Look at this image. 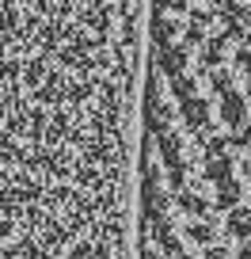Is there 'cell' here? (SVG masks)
<instances>
[{
  "instance_id": "6da1fadb",
  "label": "cell",
  "mask_w": 251,
  "mask_h": 259,
  "mask_svg": "<svg viewBox=\"0 0 251 259\" xmlns=\"http://www.w3.org/2000/svg\"><path fill=\"white\" fill-rule=\"evenodd\" d=\"M179 114H183V122H186V130L194 134L198 141H206L210 138V126H213V118H210V99L206 96H186V99H179Z\"/></svg>"
},
{
  "instance_id": "3957f363",
  "label": "cell",
  "mask_w": 251,
  "mask_h": 259,
  "mask_svg": "<svg viewBox=\"0 0 251 259\" xmlns=\"http://www.w3.org/2000/svg\"><path fill=\"white\" fill-rule=\"evenodd\" d=\"M221 23H225V38L228 42H240L243 34L251 31V12H247V4H240V0H236V4H228L225 12H221Z\"/></svg>"
},
{
  "instance_id": "5bb4252c",
  "label": "cell",
  "mask_w": 251,
  "mask_h": 259,
  "mask_svg": "<svg viewBox=\"0 0 251 259\" xmlns=\"http://www.w3.org/2000/svg\"><path fill=\"white\" fill-rule=\"evenodd\" d=\"M210 88H213V96H221V92H228V88H236L232 84V73H225V69H210Z\"/></svg>"
},
{
  "instance_id": "ba28073f",
  "label": "cell",
  "mask_w": 251,
  "mask_h": 259,
  "mask_svg": "<svg viewBox=\"0 0 251 259\" xmlns=\"http://www.w3.org/2000/svg\"><path fill=\"white\" fill-rule=\"evenodd\" d=\"M175 202H179V210L186 213V218H206L210 213V198H202L198 191H175Z\"/></svg>"
},
{
  "instance_id": "277c9868",
  "label": "cell",
  "mask_w": 251,
  "mask_h": 259,
  "mask_svg": "<svg viewBox=\"0 0 251 259\" xmlns=\"http://www.w3.org/2000/svg\"><path fill=\"white\" fill-rule=\"evenodd\" d=\"M221 122L225 126H240V122H247V96L236 88L221 92Z\"/></svg>"
},
{
  "instance_id": "ac0fdd59",
  "label": "cell",
  "mask_w": 251,
  "mask_h": 259,
  "mask_svg": "<svg viewBox=\"0 0 251 259\" xmlns=\"http://www.w3.org/2000/svg\"><path fill=\"white\" fill-rule=\"evenodd\" d=\"M213 16H217V12H213V8H194V4H190V19H194V23L210 27V23H213Z\"/></svg>"
},
{
  "instance_id": "cb8c5ba5",
  "label": "cell",
  "mask_w": 251,
  "mask_h": 259,
  "mask_svg": "<svg viewBox=\"0 0 251 259\" xmlns=\"http://www.w3.org/2000/svg\"><path fill=\"white\" fill-rule=\"evenodd\" d=\"M240 259H251V240H243V248H240Z\"/></svg>"
},
{
  "instance_id": "2e32d148",
  "label": "cell",
  "mask_w": 251,
  "mask_h": 259,
  "mask_svg": "<svg viewBox=\"0 0 251 259\" xmlns=\"http://www.w3.org/2000/svg\"><path fill=\"white\" fill-rule=\"evenodd\" d=\"M232 145H236V149H251V122L232 126Z\"/></svg>"
},
{
  "instance_id": "8992f818",
  "label": "cell",
  "mask_w": 251,
  "mask_h": 259,
  "mask_svg": "<svg viewBox=\"0 0 251 259\" xmlns=\"http://www.w3.org/2000/svg\"><path fill=\"white\" fill-rule=\"evenodd\" d=\"M225 54H228L225 31L221 34H206V42H202V76L210 73V69H217V65H225Z\"/></svg>"
},
{
  "instance_id": "4fadbf2b",
  "label": "cell",
  "mask_w": 251,
  "mask_h": 259,
  "mask_svg": "<svg viewBox=\"0 0 251 259\" xmlns=\"http://www.w3.org/2000/svg\"><path fill=\"white\" fill-rule=\"evenodd\" d=\"M186 236L194 244H210V240H217V229H213L210 221H190V225H186Z\"/></svg>"
},
{
  "instance_id": "603a6c76",
  "label": "cell",
  "mask_w": 251,
  "mask_h": 259,
  "mask_svg": "<svg viewBox=\"0 0 251 259\" xmlns=\"http://www.w3.org/2000/svg\"><path fill=\"white\" fill-rule=\"evenodd\" d=\"M210 4H213V12H225L228 4H236V0H210Z\"/></svg>"
},
{
  "instance_id": "e0dca14e",
  "label": "cell",
  "mask_w": 251,
  "mask_h": 259,
  "mask_svg": "<svg viewBox=\"0 0 251 259\" xmlns=\"http://www.w3.org/2000/svg\"><path fill=\"white\" fill-rule=\"evenodd\" d=\"M168 183H171V191H183V187H186V164L168 168Z\"/></svg>"
},
{
  "instance_id": "ffe728a7",
  "label": "cell",
  "mask_w": 251,
  "mask_h": 259,
  "mask_svg": "<svg viewBox=\"0 0 251 259\" xmlns=\"http://www.w3.org/2000/svg\"><path fill=\"white\" fill-rule=\"evenodd\" d=\"M236 65H240L243 73L251 69V46H240V50H236Z\"/></svg>"
},
{
  "instance_id": "7a4b0ae2",
  "label": "cell",
  "mask_w": 251,
  "mask_h": 259,
  "mask_svg": "<svg viewBox=\"0 0 251 259\" xmlns=\"http://www.w3.org/2000/svg\"><path fill=\"white\" fill-rule=\"evenodd\" d=\"M153 65H156V73L160 76H175V73H183L186 65H190V46L186 42H171V46H160L153 54Z\"/></svg>"
},
{
  "instance_id": "52a82bcc",
  "label": "cell",
  "mask_w": 251,
  "mask_h": 259,
  "mask_svg": "<svg viewBox=\"0 0 251 259\" xmlns=\"http://www.w3.org/2000/svg\"><path fill=\"white\" fill-rule=\"evenodd\" d=\"M179 31H183V27H179L175 19H168V16H156V19H153V31H148V38H153V46L160 50V46H171V42L179 38Z\"/></svg>"
},
{
  "instance_id": "9c48e42d",
  "label": "cell",
  "mask_w": 251,
  "mask_h": 259,
  "mask_svg": "<svg viewBox=\"0 0 251 259\" xmlns=\"http://www.w3.org/2000/svg\"><path fill=\"white\" fill-rule=\"evenodd\" d=\"M240 183H236L232 176L228 179H217V198H213V206L217 210H232V206H240Z\"/></svg>"
},
{
  "instance_id": "484cf974",
  "label": "cell",
  "mask_w": 251,
  "mask_h": 259,
  "mask_svg": "<svg viewBox=\"0 0 251 259\" xmlns=\"http://www.w3.org/2000/svg\"><path fill=\"white\" fill-rule=\"evenodd\" d=\"M247 96H251V69H247Z\"/></svg>"
},
{
  "instance_id": "d6986e66",
  "label": "cell",
  "mask_w": 251,
  "mask_h": 259,
  "mask_svg": "<svg viewBox=\"0 0 251 259\" xmlns=\"http://www.w3.org/2000/svg\"><path fill=\"white\" fill-rule=\"evenodd\" d=\"M202 259H228V251L221 248L217 240H210V244H206V251H202Z\"/></svg>"
},
{
  "instance_id": "7402d4cb",
  "label": "cell",
  "mask_w": 251,
  "mask_h": 259,
  "mask_svg": "<svg viewBox=\"0 0 251 259\" xmlns=\"http://www.w3.org/2000/svg\"><path fill=\"white\" fill-rule=\"evenodd\" d=\"M190 8V0H171V12H186Z\"/></svg>"
},
{
  "instance_id": "9a60e30c",
  "label": "cell",
  "mask_w": 251,
  "mask_h": 259,
  "mask_svg": "<svg viewBox=\"0 0 251 259\" xmlns=\"http://www.w3.org/2000/svg\"><path fill=\"white\" fill-rule=\"evenodd\" d=\"M179 34H183L186 46H202V42H206V27L194 23V19H190V27H186V31H179Z\"/></svg>"
},
{
  "instance_id": "30bf717a",
  "label": "cell",
  "mask_w": 251,
  "mask_h": 259,
  "mask_svg": "<svg viewBox=\"0 0 251 259\" xmlns=\"http://www.w3.org/2000/svg\"><path fill=\"white\" fill-rule=\"evenodd\" d=\"M228 176H232V156H228V149L225 153H210L206 156V179H210V183L228 179Z\"/></svg>"
},
{
  "instance_id": "7c38bea8",
  "label": "cell",
  "mask_w": 251,
  "mask_h": 259,
  "mask_svg": "<svg viewBox=\"0 0 251 259\" xmlns=\"http://www.w3.org/2000/svg\"><path fill=\"white\" fill-rule=\"evenodd\" d=\"M194 92H198V76H190L186 69L171 76V96L175 99H186V96H194Z\"/></svg>"
},
{
  "instance_id": "5b68a950",
  "label": "cell",
  "mask_w": 251,
  "mask_h": 259,
  "mask_svg": "<svg viewBox=\"0 0 251 259\" xmlns=\"http://www.w3.org/2000/svg\"><path fill=\"white\" fill-rule=\"evenodd\" d=\"M156 149H160L164 168H179V164H186V156H183V138H179L171 126L164 130V134H156Z\"/></svg>"
},
{
  "instance_id": "44dd1931",
  "label": "cell",
  "mask_w": 251,
  "mask_h": 259,
  "mask_svg": "<svg viewBox=\"0 0 251 259\" xmlns=\"http://www.w3.org/2000/svg\"><path fill=\"white\" fill-rule=\"evenodd\" d=\"M164 259H190V251H186V248H179V251H168Z\"/></svg>"
},
{
  "instance_id": "d4e9b609",
  "label": "cell",
  "mask_w": 251,
  "mask_h": 259,
  "mask_svg": "<svg viewBox=\"0 0 251 259\" xmlns=\"http://www.w3.org/2000/svg\"><path fill=\"white\" fill-rule=\"evenodd\" d=\"M243 176H247V179H251V160H243Z\"/></svg>"
},
{
  "instance_id": "8fae6325",
  "label": "cell",
  "mask_w": 251,
  "mask_h": 259,
  "mask_svg": "<svg viewBox=\"0 0 251 259\" xmlns=\"http://www.w3.org/2000/svg\"><path fill=\"white\" fill-rule=\"evenodd\" d=\"M228 233H232L236 240H251V210L232 206V213H228Z\"/></svg>"
}]
</instances>
